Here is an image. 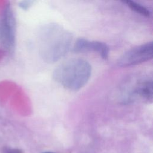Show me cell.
<instances>
[{
	"instance_id": "cell-1",
	"label": "cell",
	"mask_w": 153,
	"mask_h": 153,
	"mask_svg": "<svg viewBox=\"0 0 153 153\" xmlns=\"http://www.w3.org/2000/svg\"><path fill=\"white\" fill-rule=\"evenodd\" d=\"M72 40L71 33L56 23H49L41 28L39 35V50L41 58L52 63L68 53Z\"/></svg>"
},
{
	"instance_id": "cell-2",
	"label": "cell",
	"mask_w": 153,
	"mask_h": 153,
	"mask_svg": "<svg viewBox=\"0 0 153 153\" xmlns=\"http://www.w3.org/2000/svg\"><path fill=\"white\" fill-rule=\"evenodd\" d=\"M91 66L82 59L74 58L63 62L54 71L53 79L65 88L77 91L90 79Z\"/></svg>"
},
{
	"instance_id": "cell-3",
	"label": "cell",
	"mask_w": 153,
	"mask_h": 153,
	"mask_svg": "<svg viewBox=\"0 0 153 153\" xmlns=\"http://www.w3.org/2000/svg\"><path fill=\"white\" fill-rule=\"evenodd\" d=\"M152 79L151 78L143 76L136 78L130 82L123 90L122 101L131 103L141 101L147 103H152L153 99Z\"/></svg>"
},
{
	"instance_id": "cell-4",
	"label": "cell",
	"mask_w": 153,
	"mask_h": 153,
	"mask_svg": "<svg viewBox=\"0 0 153 153\" xmlns=\"http://www.w3.org/2000/svg\"><path fill=\"white\" fill-rule=\"evenodd\" d=\"M16 38V20L10 5H6L0 15V49L14 51Z\"/></svg>"
},
{
	"instance_id": "cell-5",
	"label": "cell",
	"mask_w": 153,
	"mask_h": 153,
	"mask_svg": "<svg viewBox=\"0 0 153 153\" xmlns=\"http://www.w3.org/2000/svg\"><path fill=\"white\" fill-rule=\"evenodd\" d=\"M152 42L133 47L119 58L117 65L120 67H128L148 61L152 58Z\"/></svg>"
},
{
	"instance_id": "cell-6",
	"label": "cell",
	"mask_w": 153,
	"mask_h": 153,
	"mask_svg": "<svg viewBox=\"0 0 153 153\" xmlns=\"http://www.w3.org/2000/svg\"><path fill=\"white\" fill-rule=\"evenodd\" d=\"M94 51L100 56L106 60L109 56V47L106 44L98 41H89L81 38L78 39L73 47L75 53H82L85 51Z\"/></svg>"
},
{
	"instance_id": "cell-7",
	"label": "cell",
	"mask_w": 153,
	"mask_h": 153,
	"mask_svg": "<svg viewBox=\"0 0 153 153\" xmlns=\"http://www.w3.org/2000/svg\"><path fill=\"white\" fill-rule=\"evenodd\" d=\"M124 3L126 4L127 5L130 7L133 11L136 12L137 13L146 17H149L151 16V12L150 11L146 8L145 7H144L143 5L133 1H130V0H127V1H123Z\"/></svg>"
},
{
	"instance_id": "cell-8",
	"label": "cell",
	"mask_w": 153,
	"mask_h": 153,
	"mask_svg": "<svg viewBox=\"0 0 153 153\" xmlns=\"http://www.w3.org/2000/svg\"><path fill=\"white\" fill-rule=\"evenodd\" d=\"M3 153H23V151L21 149L17 148H11L5 147L2 148Z\"/></svg>"
},
{
	"instance_id": "cell-9",
	"label": "cell",
	"mask_w": 153,
	"mask_h": 153,
	"mask_svg": "<svg viewBox=\"0 0 153 153\" xmlns=\"http://www.w3.org/2000/svg\"><path fill=\"white\" fill-rule=\"evenodd\" d=\"M32 1H23L21 2L20 4V6L23 9H27L32 4Z\"/></svg>"
},
{
	"instance_id": "cell-10",
	"label": "cell",
	"mask_w": 153,
	"mask_h": 153,
	"mask_svg": "<svg viewBox=\"0 0 153 153\" xmlns=\"http://www.w3.org/2000/svg\"><path fill=\"white\" fill-rule=\"evenodd\" d=\"M43 153H53V152H43Z\"/></svg>"
}]
</instances>
